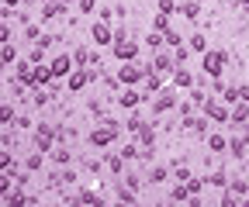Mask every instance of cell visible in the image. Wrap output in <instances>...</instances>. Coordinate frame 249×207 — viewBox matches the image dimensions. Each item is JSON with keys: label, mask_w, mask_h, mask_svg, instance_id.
Instances as JSON below:
<instances>
[{"label": "cell", "mask_w": 249, "mask_h": 207, "mask_svg": "<svg viewBox=\"0 0 249 207\" xmlns=\"http://www.w3.org/2000/svg\"><path fill=\"white\" fill-rule=\"evenodd\" d=\"M201 63H204V73H208V76H222V73H225V63H229V52H222V48H208Z\"/></svg>", "instance_id": "obj_1"}, {"label": "cell", "mask_w": 249, "mask_h": 207, "mask_svg": "<svg viewBox=\"0 0 249 207\" xmlns=\"http://www.w3.org/2000/svg\"><path fill=\"white\" fill-rule=\"evenodd\" d=\"M114 55H118V63H132V59L139 55V45L128 42V35H124V32H118V35H114Z\"/></svg>", "instance_id": "obj_2"}, {"label": "cell", "mask_w": 249, "mask_h": 207, "mask_svg": "<svg viewBox=\"0 0 249 207\" xmlns=\"http://www.w3.org/2000/svg\"><path fill=\"white\" fill-rule=\"evenodd\" d=\"M204 114L211 117V121H218V125H225V121H232V111L222 104V100H204Z\"/></svg>", "instance_id": "obj_3"}, {"label": "cell", "mask_w": 249, "mask_h": 207, "mask_svg": "<svg viewBox=\"0 0 249 207\" xmlns=\"http://www.w3.org/2000/svg\"><path fill=\"white\" fill-rule=\"evenodd\" d=\"M145 76V69H139L135 63H121V69H118V80L121 83H139Z\"/></svg>", "instance_id": "obj_4"}, {"label": "cell", "mask_w": 249, "mask_h": 207, "mask_svg": "<svg viewBox=\"0 0 249 207\" xmlns=\"http://www.w3.org/2000/svg\"><path fill=\"white\" fill-rule=\"evenodd\" d=\"M49 69H52V76H70L73 73V59L70 55H55L49 63Z\"/></svg>", "instance_id": "obj_5"}, {"label": "cell", "mask_w": 249, "mask_h": 207, "mask_svg": "<svg viewBox=\"0 0 249 207\" xmlns=\"http://www.w3.org/2000/svg\"><path fill=\"white\" fill-rule=\"evenodd\" d=\"M90 38L97 42V45H107V42H111L114 35H111V28H107V24L101 21V24H93V28H90Z\"/></svg>", "instance_id": "obj_6"}, {"label": "cell", "mask_w": 249, "mask_h": 207, "mask_svg": "<svg viewBox=\"0 0 249 207\" xmlns=\"http://www.w3.org/2000/svg\"><path fill=\"white\" fill-rule=\"evenodd\" d=\"M35 145H38V152H49V149H52V128H49V125H42V128L35 131Z\"/></svg>", "instance_id": "obj_7"}, {"label": "cell", "mask_w": 249, "mask_h": 207, "mask_svg": "<svg viewBox=\"0 0 249 207\" xmlns=\"http://www.w3.org/2000/svg\"><path fill=\"white\" fill-rule=\"evenodd\" d=\"M232 121L235 125H246L249 121V100H235L232 104Z\"/></svg>", "instance_id": "obj_8"}, {"label": "cell", "mask_w": 249, "mask_h": 207, "mask_svg": "<svg viewBox=\"0 0 249 207\" xmlns=\"http://www.w3.org/2000/svg\"><path fill=\"white\" fill-rule=\"evenodd\" d=\"M90 80H93V73H90V69H87V73H83V69H73V73H70V86H73V90H83Z\"/></svg>", "instance_id": "obj_9"}, {"label": "cell", "mask_w": 249, "mask_h": 207, "mask_svg": "<svg viewBox=\"0 0 249 207\" xmlns=\"http://www.w3.org/2000/svg\"><path fill=\"white\" fill-rule=\"evenodd\" d=\"M229 152H232L235 159H246V156H249V145H246V138H239V135H235V138H229Z\"/></svg>", "instance_id": "obj_10"}, {"label": "cell", "mask_w": 249, "mask_h": 207, "mask_svg": "<svg viewBox=\"0 0 249 207\" xmlns=\"http://www.w3.org/2000/svg\"><path fill=\"white\" fill-rule=\"evenodd\" d=\"M180 14H183L187 21H197V17H201V4H197V0H183V4H180Z\"/></svg>", "instance_id": "obj_11"}, {"label": "cell", "mask_w": 249, "mask_h": 207, "mask_svg": "<svg viewBox=\"0 0 249 207\" xmlns=\"http://www.w3.org/2000/svg\"><path fill=\"white\" fill-rule=\"evenodd\" d=\"M173 104H177V97H173V94L166 90V94H160V100H156V104H152V111H156V114H163V111H170Z\"/></svg>", "instance_id": "obj_12"}, {"label": "cell", "mask_w": 249, "mask_h": 207, "mask_svg": "<svg viewBox=\"0 0 249 207\" xmlns=\"http://www.w3.org/2000/svg\"><path fill=\"white\" fill-rule=\"evenodd\" d=\"M139 100H142V94H139V90H124V94L118 97V104H121V107H135Z\"/></svg>", "instance_id": "obj_13"}, {"label": "cell", "mask_w": 249, "mask_h": 207, "mask_svg": "<svg viewBox=\"0 0 249 207\" xmlns=\"http://www.w3.org/2000/svg\"><path fill=\"white\" fill-rule=\"evenodd\" d=\"M152 63H156V73H170V69H173V59H170V55H163V52L156 55Z\"/></svg>", "instance_id": "obj_14"}, {"label": "cell", "mask_w": 249, "mask_h": 207, "mask_svg": "<svg viewBox=\"0 0 249 207\" xmlns=\"http://www.w3.org/2000/svg\"><path fill=\"white\" fill-rule=\"evenodd\" d=\"M173 83L177 86H194V76L187 73V69H173Z\"/></svg>", "instance_id": "obj_15"}, {"label": "cell", "mask_w": 249, "mask_h": 207, "mask_svg": "<svg viewBox=\"0 0 249 207\" xmlns=\"http://www.w3.org/2000/svg\"><path fill=\"white\" fill-rule=\"evenodd\" d=\"M62 11H66L62 4H45V7H42V17H45V21H52V17H59Z\"/></svg>", "instance_id": "obj_16"}, {"label": "cell", "mask_w": 249, "mask_h": 207, "mask_svg": "<svg viewBox=\"0 0 249 207\" xmlns=\"http://www.w3.org/2000/svg\"><path fill=\"white\" fill-rule=\"evenodd\" d=\"M204 180H208L211 187H229V176H225L222 169H218V173H211V176H204Z\"/></svg>", "instance_id": "obj_17"}, {"label": "cell", "mask_w": 249, "mask_h": 207, "mask_svg": "<svg viewBox=\"0 0 249 207\" xmlns=\"http://www.w3.org/2000/svg\"><path fill=\"white\" fill-rule=\"evenodd\" d=\"M208 149H211V152H222V149H229V142H225L222 135H211V138H208Z\"/></svg>", "instance_id": "obj_18"}, {"label": "cell", "mask_w": 249, "mask_h": 207, "mask_svg": "<svg viewBox=\"0 0 249 207\" xmlns=\"http://www.w3.org/2000/svg\"><path fill=\"white\" fill-rule=\"evenodd\" d=\"M166 24H170V14H163V11H160V14L152 17V32H166Z\"/></svg>", "instance_id": "obj_19"}, {"label": "cell", "mask_w": 249, "mask_h": 207, "mask_svg": "<svg viewBox=\"0 0 249 207\" xmlns=\"http://www.w3.org/2000/svg\"><path fill=\"white\" fill-rule=\"evenodd\" d=\"M229 190H232L235 197H242V193L249 190V180H229Z\"/></svg>", "instance_id": "obj_20"}, {"label": "cell", "mask_w": 249, "mask_h": 207, "mask_svg": "<svg viewBox=\"0 0 249 207\" xmlns=\"http://www.w3.org/2000/svg\"><path fill=\"white\" fill-rule=\"evenodd\" d=\"M191 48L204 55V52H208V38H204V35H194V38H191Z\"/></svg>", "instance_id": "obj_21"}, {"label": "cell", "mask_w": 249, "mask_h": 207, "mask_svg": "<svg viewBox=\"0 0 249 207\" xmlns=\"http://www.w3.org/2000/svg\"><path fill=\"white\" fill-rule=\"evenodd\" d=\"M52 80V69L49 66H35V83H49Z\"/></svg>", "instance_id": "obj_22"}, {"label": "cell", "mask_w": 249, "mask_h": 207, "mask_svg": "<svg viewBox=\"0 0 249 207\" xmlns=\"http://www.w3.org/2000/svg\"><path fill=\"white\" fill-rule=\"evenodd\" d=\"M7 121H14V107H11V104L0 107V125H7Z\"/></svg>", "instance_id": "obj_23"}, {"label": "cell", "mask_w": 249, "mask_h": 207, "mask_svg": "<svg viewBox=\"0 0 249 207\" xmlns=\"http://www.w3.org/2000/svg\"><path fill=\"white\" fill-rule=\"evenodd\" d=\"M14 55H18V52H14V45H7V42H4V52H0V63H14Z\"/></svg>", "instance_id": "obj_24"}, {"label": "cell", "mask_w": 249, "mask_h": 207, "mask_svg": "<svg viewBox=\"0 0 249 207\" xmlns=\"http://www.w3.org/2000/svg\"><path fill=\"white\" fill-rule=\"evenodd\" d=\"M149 180H152V183H163V180H166V169H163V166H156V169L149 173Z\"/></svg>", "instance_id": "obj_25"}, {"label": "cell", "mask_w": 249, "mask_h": 207, "mask_svg": "<svg viewBox=\"0 0 249 207\" xmlns=\"http://www.w3.org/2000/svg\"><path fill=\"white\" fill-rule=\"evenodd\" d=\"M11 180H14V176H7V173H0V193H7V190H11Z\"/></svg>", "instance_id": "obj_26"}, {"label": "cell", "mask_w": 249, "mask_h": 207, "mask_svg": "<svg viewBox=\"0 0 249 207\" xmlns=\"http://www.w3.org/2000/svg\"><path fill=\"white\" fill-rule=\"evenodd\" d=\"M11 162H14V156H11V152H4V149H0V169H7Z\"/></svg>", "instance_id": "obj_27"}, {"label": "cell", "mask_w": 249, "mask_h": 207, "mask_svg": "<svg viewBox=\"0 0 249 207\" xmlns=\"http://www.w3.org/2000/svg\"><path fill=\"white\" fill-rule=\"evenodd\" d=\"M52 159H55V162H66V159H70V152H66V149H62V145H59V149L52 152Z\"/></svg>", "instance_id": "obj_28"}, {"label": "cell", "mask_w": 249, "mask_h": 207, "mask_svg": "<svg viewBox=\"0 0 249 207\" xmlns=\"http://www.w3.org/2000/svg\"><path fill=\"white\" fill-rule=\"evenodd\" d=\"M145 42H149V48H160V45H163V42H160V35H156V32H149V35H145Z\"/></svg>", "instance_id": "obj_29"}, {"label": "cell", "mask_w": 249, "mask_h": 207, "mask_svg": "<svg viewBox=\"0 0 249 207\" xmlns=\"http://www.w3.org/2000/svg\"><path fill=\"white\" fill-rule=\"evenodd\" d=\"M160 11H163V14H173L177 4H173V0H160Z\"/></svg>", "instance_id": "obj_30"}, {"label": "cell", "mask_w": 249, "mask_h": 207, "mask_svg": "<svg viewBox=\"0 0 249 207\" xmlns=\"http://www.w3.org/2000/svg\"><path fill=\"white\" fill-rule=\"evenodd\" d=\"M177 180H180V183H187V180H191V169L180 166V169H177Z\"/></svg>", "instance_id": "obj_31"}, {"label": "cell", "mask_w": 249, "mask_h": 207, "mask_svg": "<svg viewBox=\"0 0 249 207\" xmlns=\"http://www.w3.org/2000/svg\"><path fill=\"white\" fill-rule=\"evenodd\" d=\"M21 200H24V193H18V190H11V193H7V204H11V207H14V204H21Z\"/></svg>", "instance_id": "obj_32"}, {"label": "cell", "mask_w": 249, "mask_h": 207, "mask_svg": "<svg viewBox=\"0 0 249 207\" xmlns=\"http://www.w3.org/2000/svg\"><path fill=\"white\" fill-rule=\"evenodd\" d=\"M121 156H124V159H135V156H139V149H135V145H124V152H121Z\"/></svg>", "instance_id": "obj_33"}, {"label": "cell", "mask_w": 249, "mask_h": 207, "mask_svg": "<svg viewBox=\"0 0 249 207\" xmlns=\"http://www.w3.org/2000/svg\"><path fill=\"white\" fill-rule=\"evenodd\" d=\"M166 45H173V48H177V45H180V35H177V32H166Z\"/></svg>", "instance_id": "obj_34"}, {"label": "cell", "mask_w": 249, "mask_h": 207, "mask_svg": "<svg viewBox=\"0 0 249 207\" xmlns=\"http://www.w3.org/2000/svg\"><path fill=\"white\" fill-rule=\"evenodd\" d=\"M121 159H124V156H111V159H107V166L118 173V169H121Z\"/></svg>", "instance_id": "obj_35"}, {"label": "cell", "mask_w": 249, "mask_h": 207, "mask_svg": "<svg viewBox=\"0 0 249 207\" xmlns=\"http://www.w3.org/2000/svg\"><path fill=\"white\" fill-rule=\"evenodd\" d=\"M76 63H80V66H83V63H90V52H87V48H80V52H76Z\"/></svg>", "instance_id": "obj_36"}, {"label": "cell", "mask_w": 249, "mask_h": 207, "mask_svg": "<svg viewBox=\"0 0 249 207\" xmlns=\"http://www.w3.org/2000/svg\"><path fill=\"white\" fill-rule=\"evenodd\" d=\"M173 59H177V63H183V59H187V48H183V45H177V52H173Z\"/></svg>", "instance_id": "obj_37"}, {"label": "cell", "mask_w": 249, "mask_h": 207, "mask_svg": "<svg viewBox=\"0 0 249 207\" xmlns=\"http://www.w3.org/2000/svg\"><path fill=\"white\" fill-rule=\"evenodd\" d=\"M7 38H11V28H7V24H0V42H7Z\"/></svg>", "instance_id": "obj_38"}, {"label": "cell", "mask_w": 249, "mask_h": 207, "mask_svg": "<svg viewBox=\"0 0 249 207\" xmlns=\"http://www.w3.org/2000/svg\"><path fill=\"white\" fill-rule=\"evenodd\" d=\"M93 4H97V0H80V7H83V11H93Z\"/></svg>", "instance_id": "obj_39"}, {"label": "cell", "mask_w": 249, "mask_h": 207, "mask_svg": "<svg viewBox=\"0 0 249 207\" xmlns=\"http://www.w3.org/2000/svg\"><path fill=\"white\" fill-rule=\"evenodd\" d=\"M246 145H249V121H246Z\"/></svg>", "instance_id": "obj_40"}, {"label": "cell", "mask_w": 249, "mask_h": 207, "mask_svg": "<svg viewBox=\"0 0 249 207\" xmlns=\"http://www.w3.org/2000/svg\"><path fill=\"white\" fill-rule=\"evenodd\" d=\"M4 4H7V7H11V4H18V0H4Z\"/></svg>", "instance_id": "obj_41"}, {"label": "cell", "mask_w": 249, "mask_h": 207, "mask_svg": "<svg viewBox=\"0 0 249 207\" xmlns=\"http://www.w3.org/2000/svg\"><path fill=\"white\" fill-rule=\"evenodd\" d=\"M42 4H52V0H42Z\"/></svg>", "instance_id": "obj_42"}, {"label": "cell", "mask_w": 249, "mask_h": 207, "mask_svg": "<svg viewBox=\"0 0 249 207\" xmlns=\"http://www.w3.org/2000/svg\"><path fill=\"white\" fill-rule=\"evenodd\" d=\"M66 4H70V0H66Z\"/></svg>", "instance_id": "obj_43"}]
</instances>
